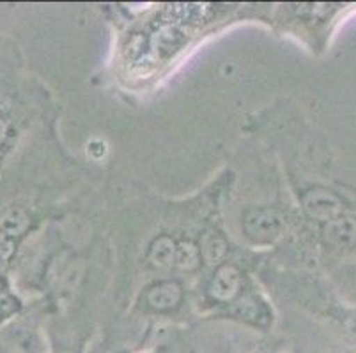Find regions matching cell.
<instances>
[{
  "label": "cell",
  "mask_w": 356,
  "mask_h": 353,
  "mask_svg": "<svg viewBox=\"0 0 356 353\" xmlns=\"http://www.w3.org/2000/svg\"><path fill=\"white\" fill-rule=\"evenodd\" d=\"M229 251V244L222 233L206 232L200 239V257L206 264L215 265L225 258Z\"/></svg>",
  "instance_id": "ba28073f"
},
{
  "label": "cell",
  "mask_w": 356,
  "mask_h": 353,
  "mask_svg": "<svg viewBox=\"0 0 356 353\" xmlns=\"http://www.w3.org/2000/svg\"><path fill=\"white\" fill-rule=\"evenodd\" d=\"M326 237L330 242L342 248L356 244V219L337 218L326 225Z\"/></svg>",
  "instance_id": "52a82bcc"
},
{
  "label": "cell",
  "mask_w": 356,
  "mask_h": 353,
  "mask_svg": "<svg viewBox=\"0 0 356 353\" xmlns=\"http://www.w3.org/2000/svg\"><path fill=\"white\" fill-rule=\"evenodd\" d=\"M200 248L192 241H181L176 248V267L181 270H195L200 265Z\"/></svg>",
  "instance_id": "30bf717a"
},
{
  "label": "cell",
  "mask_w": 356,
  "mask_h": 353,
  "mask_svg": "<svg viewBox=\"0 0 356 353\" xmlns=\"http://www.w3.org/2000/svg\"><path fill=\"white\" fill-rule=\"evenodd\" d=\"M177 244L167 235L154 239L149 248V264L158 270H170L176 265Z\"/></svg>",
  "instance_id": "8992f818"
},
{
  "label": "cell",
  "mask_w": 356,
  "mask_h": 353,
  "mask_svg": "<svg viewBox=\"0 0 356 353\" xmlns=\"http://www.w3.org/2000/svg\"><path fill=\"white\" fill-rule=\"evenodd\" d=\"M303 209L312 219L330 223L341 218L344 203L342 200L325 187H314L303 194Z\"/></svg>",
  "instance_id": "3957f363"
},
{
  "label": "cell",
  "mask_w": 356,
  "mask_h": 353,
  "mask_svg": "<svg viewBox=\"0 0 356 353\" xmlns=\"http://www.w3.org/2000/svg\"><path fill=\"white\" fill-rule=\"evenodd\" d=\"M31 226V218L24 209H13L0 219V268H4L15 255L16 242Z\"/></svg>",
  "instance_id": "7a4b0ae2"
},
{
  "label": "cell",
  "mask_w": 356,
  "mask_h": 353,
  "mask_svg": "<svg viewBox=\"0 0 356 353\" xmlns=\"http://www.w3.org/2000/svg\"><path fill=\"white\" fill-rule=\"evenodd\" d=\"M6 135H8V124H6V121L0 117V144L4 141Z\"/></svg>",
  "instance_id": "8fae6325"
},
{
  "label": "cell",
  "mask_w": 356,
  "mask_h": 353,
  "mask_svg": "<svg viewBox=\"0 0 356 353\" xmlns=\"http://www.w3.org/2000/svg\"><path fill=\"white\" fill-rule=\"evenodd\" d=\"M243 230L250 241L257 244H271L286 232V218L280 210L270 207L252 209L243 218Z\"/></svg>",
  "instance_id": "6da1fadb"
},
{
  "label": "cell",
  "mask_w": 356,
  "mask_h": 353,
  "mask_svg": "<svg viewBox=\"0 0 356 353\" xmlns=\"http://www.w3.org/2000/svg\"><path fill=\"white\" fill-rule=\"evenodd\" d=\"M241 284V270L232 264H223L216 268L211 281H209L208 295L216 302H231L238 297Z\"/></svg>",
  "instance_id": "277c9868"
},
{
  "label": "cell",
  "mask_w": 356,
  "mask_h": 353,
  "mask_svg": "<svg viewBox=\"0 0 356 353\" xmlns=\"http://www.w3.org/2000/svg\"><path fill=\"white\" fill-rule=\"evenodd\" d=\"M234 313L239 316V318L247 320V322L259 323L261 318H268L266 307L264 304L259 302L254 295H245L236 302Z\"/></svg>",
  "instance_id": "9c48e42d"
},
{
  "label": "cell",
  "mask_w": 356,
  "mask_h": 353,
  "mask_svg": "<svg viewBox=\"0 0 356 353\" xmlns=\"http://www.w3.org/2000/svg\"><path fill=\"white\" fill-rule=\"evenodd\" d=\"M0 320H2V311H0Z\"/></svg>",
  "instance_id": "7c38bea8"
},
{
  "label": "cell",
  "mask_w": 356,
  "mask_h": 353,
  "mask_svg": "<svg viewBox=\"0 0 356 353\" xmlns=\"http://www.w3.org/2000/svg\"><path fill=\"white\" fill-rule=\"evenodd\" d=\"M183 288L176 281H161L153 284L145 293V302L154 311H168L179 306Z\"/></svg>",
  "instance_id": "5b68a950"
}]
</instances>
